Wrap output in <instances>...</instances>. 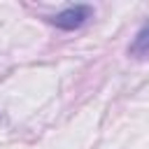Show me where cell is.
Returning a JSON list of instances; mask_svg holds the SVG:
<instances>
[{"label": "cell", "mask_w": 149, "mask_h": 149, "mask_svg": "<svg viewBox=\"0 0 149 149\" xmlns=\"http://www.w3.org/2000/svg\"><path fill=\"white\" fill-rule=\"evenodd\" d=\"M128 54L135 56V58H147L149 56V21H144V26L135 33V37L128 47Z\"/></svg>", "instance_id": "cell-2"}, {"label": "cell", "mask_w": 149, "mask_h": 149, "mask_svg": "<svg viewBox=\"0 0 149 149\" xmlns=\"http://www.w3.org/2000/svg\"><path fill=\"white\" fill-rule=\"evenodd\" d=\"M91 16H93V7H88V5H72V7H65L63 12H58L56 16H51L49 21L56 28H61V30H77Z\"/></svg>", "instance_id": "cell-1"}]
</instances>
